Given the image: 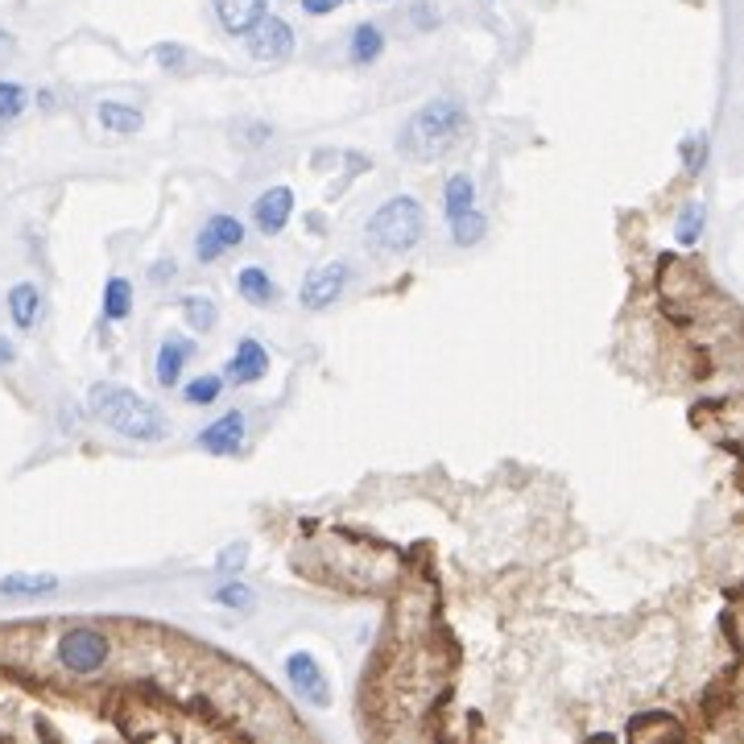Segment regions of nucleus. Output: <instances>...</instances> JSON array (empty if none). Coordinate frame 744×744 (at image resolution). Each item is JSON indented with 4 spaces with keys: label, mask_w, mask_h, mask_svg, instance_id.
<instances>
[{
    "label": "nucleus",
    "mask_w": 744,
    "mask_h": 744,
    "mask_svg": "<svg viewBox=\"0 0 744 744\" xmlns=\"http://www.w3.org/2000/svg\"><path fill=\"white\" fill-rule=\"evenodd\" d=\"M236 244H244V223L236 220V216L220 211V216H211V220L199 228V236H195V260H199V265H211V260H220L223 253L236 248Z\"/></svg>",
    "instance_id": "nucleus-8"
},
{
    "label": "nucleus",
    "mask_w": 744,
    "mask_h": 744,
    "mask_svg": "<svg viewBox=\"0 0 744 744\" xmlns=\"http://www.w3.org/2000/svg\"><path fill=\"white\" fill-rule=\"evenodd\" d=\"M211 600H216V604H223V608H236V613H248V608L257 604L253 588H248L244 579H236V576H228V583H220V588L211 592Z\"/></svg>",
    "instance_id": "nucleus-24"
},
{
    "label": "nucleus",
    "mask_w": 744,
    "mask_h": 744,
    "mask_svg": "<svg viewBox=\"0 0 744 744\" xmlns=\"http://www.w3.org/2000/svg\"><path fill=\"white\" fill-rule=\"evenodd\" d=\"M381 4H385V0H381Z\"/></svg>",
    "instance_id": "nucleus-34"
},
{
    "label": "nucleus",
    "mask_w": 744,
    "mask_h": 744,
    "mask_svg": "<svg viewBox=\"0 0 744 744\" xmlns=\"http://www.w3.org/2000/svg\"><path fill=\"white\" fill-rule=\"evenodd\" d=\"M153 58L166 67V71H183L186 67V50L183 46H174V42H162V46H153Z\"/></svg>",
    "instance_id": "nucleus-29"
},
{
    "label": "nucleus",
    "mask_w": 744,
    "mask_h": 744,
    "mask_svg": "<svg viewBox=\"0 0 744 744\" xmlns=\"http://www.w3.org/2000/svg\"><path fill=\"white\" fill-rule=\"evenodd\" d=\"M422 236H427V207L418 204L414 195L385 199L364 223V244L372 253H390V257H402L409 248H418Z\"/></svg>",
    "instance_id": "nucleus-3"
},
{
    "label": "nucleus",
    "mask_w": 744,
    "mask_h": 744,
    "mask_svg": "<svg viewBox=\"0 0 744 744\" xmlns=\"http://www.w3.org/2000/svg\"><path fill=\"white\" fill-rule=\"evenodd\" d=\"M129 315H132V281L108 278V286H104V318H108V323H125Z\"/></svg>",
    "instance_id": "nucleus-21"
},
{
    "label": "nucleus",
    "mask_w": 744,
    "mask_h": 744,
    "mask_svg": "<svg viewBox=\"0 0 744 744\" xmlns=\"http://www.w3.org/2000/svg\"><path fill=\"white\" fill-rule=\"evenodd\" d=\"M228 390V381H223L220 372H204V376H190L183 385V402L186 406H216Z\"/></svg>",
    "instance_id": "nucleus-19"
},
{
    "label": "nucleus",
    "mask_w": 744,
    "mask_h": 744,
    "mask_svg": "<svg viewBox=\"0 0 744 744\" xmlns=\"http://www.w3.org/2000/svg\"><path fill=\"white\" fill-rule=\"evenodd\" d=\"M244 434H248V414L244 409H228V414H220L216 422H207L199 430L195 446L207 451V455H236L244 446Z\"/></svg>",
    "instance_id": "nucleus-9"
},
{
    "label": "nucleus",
    "mask_w": 744,
    "mask_h": 744,
    "mask_svg": "<svg viewBox=\"0 0 744 744\" xmlns=\"http://www.w3.org/2000/svg\"><path fill=\"white\" fill-rule=\"evenodd\" d=\"M467 132V108L455 95H434L397 132V149L418 162H434Z\"/></svg>",
    "instance_id": "nucleus-2"
},
{
    "label": "nucleus",
    "mask_w": 744,
    "mask_h": 744,
    "mask_svg": "<svg viewBox=\"0 0 744 744\" xmlns=\"http://www.w3.org/2000/svg\"><path fill=\"white\" fill-rule=\"evenodd\" d=\"M13 46H18V42H13V34H9V30H0V55H9Z\"/></svg>",
    "instance_id": "nucleus-33"
},
{
    "label": "nucleus",
    "mask_w": 744,
    "mask_h": 744,
    "mask_svg": "<svg viewBox=\"0 0 744 744\" xmlns=\"http://www.w3.org/2000/svg\"><path fill=\"white\" fill-rule=\"evenodd\" d=\"M13 360H18V348H13L9 339H0V369H4V364H13Z\"/></svg>",
    "instance_id": "nucleus-32"
},
{
    "label": "nucleus",
    "mask_w": 744,
    "mask_h": 744,
    "mask_svg": "<svg viewBox=\"0 0 744 744\" xmlns=\"http://www.w3.org/2000/svg\"><path fill=\"white\" fill-rule=\"evenodd\" d=\"M244 46L257 62H281V58L294 55V30L290 21L278 18V13H260L248 30H244Z\"/></svg>",
    "instance_id": "nucleus-6"
},
{
    "label": "nucleus",
    "mask_w": 744,
    "mask_h": 744,
    "mask_svg": "<svg viewBox=\"0 0 744 744\" xmlns=\"http://www.w3.org/2000/svg\"><path fill=\"white\" fill-rule=\"evenodd\" d=\"M244 562H248V546H244V542H232V546L216 558V571H220V576H241Z\"/></svg>",
    "instance_id": "nucleus-28"
},
{
    "label": "nucleus",
    "mask_w": 744,
    "mask_h": 744,
    "mask_svg": "<svg viewBox=\"0 0 744 744\" xmlns=\"http://www.w3.org/2000/svg\"><path fill=\"white\" fill-rule=\"evenodd\" d=\"M704 223H707L704 204H690L687 211L678 216V228H674V236H678V244H683V248H690V244H695L699 236H704Z\"/></svg>",
    "instance_id": "nucleus-26"
},
{
    "label": "nucleus",
    "mask_w": 744,
    "mask_h": 744,
    "mask_svg": "<svg viewBox=\"0 0 744 744\" xmlns=\"http://www.w3.org/2000/svg\"><path fill=\"white\" fill-rule=\"evenodd\" d=\"M348 281H352V265H348V260H327V265L311 269V274L302 278V286H298L302 311H311V315L332 311L335 302L344 298V290H348Z\"/></svg>",
    "instance_id": "nucleus-5"
},
{
    "label": "nucleus",
    "mask_w": 744,
    "mask_h": 744,
    "mask_svg": "<svg viewBox=\"0 0 744 744\" xmlns=\"http://www.w3.org/2000/svg\"><path fill=\"white\" fill-rule=\"evenodd\" d=\"M269 376V348L260 344L257 335H244L236 344V352L228 356V369H223V381L228 385H257Z\"/></svg>",
    "instance_id": "nucleus-10"
},
{
    "label": "nucleus",
    "mask_w": 744,
    "mask_h": 744,
    "mask_svg": "<svg viewBox=\"0 0 744 744\" xmlns=\"http://www.w3.org/2000/svg\"><path fill=\"white\" fill-rule=\"evenodd\" d=\"M236 294L248 302V306H269L274 298H278V286L269 278V269H260V265H244L241 274H236Z\"/></svg>",
    "instance_id": "nucleus-15"
},
{
    "label": "nucleus",
    "mask_w": 744,
    "mask_h": 744,
    "mask_svg": "<svg viewBox=\"0 0 744 744\" xmlns=\"http://www.w3.org/2000/svg\"><path fill=\"white\" fill-rule=\"evenodd\" d=\"M183 315H186V323H190L195 332L207 335V332H216V318H220V311H216V302H211V298L186 294L183 298Z\"/></svg>",
    "instance_id": "nucleus-22"
},
{
    "label": "nucleus",
    "mask_w": 744,
    "mask_h": 744,
    "mask_svg": "<svg viewBox=\"0 0 744 744\" xmlns=\"http://www.w3.org/2000/svg\"><path fill=\"white\" fill-rule=\"evenodd\" d=\"M286 683L294 690L302 704L311 707H332V687H327V674L315 662V653L298 650L286 658Z\"/></svg>",
    "instance_id": "nucleus-7"
},
{
    "label": "nucleus",
    "mask_w": 744,
    "mask_h": 744,
    "mask_svg": "<svg viewBox=\"0 0 744 744\" xmlns=\"http://www.w3.org/2000/svg\"><path fill=\"white\" fill-rule=\"evenodd\" d=\"M174 278V260H158L153 269H149V281H158V286H166Z\"/></svg>",
    "instance_id": "nucleus-31"
},
{
    "label": "nucleus",
    "mask_w": 744,
    "mask_h": 744,
    "mask_svg": "<svg viewBox=\"0 0 744 744\" xmlns=\"http://www.w3.org/2000/svg\"><path fill=\"white\" fill-rule=\"evenodd\" d=\"M446 228H451V241L460 244V248H472V244L484 241V232H488V220H484L480 207H467L464 216L446 220Z\"/></svg>",
    "instance_id": "nucleus-20"
},
{
    "label": "nucleus",
    "mask_w": 744,
    "mask_h": 744,
    "mask_svg": "<svg viewBox=\"0 0 744 744\" xmlns=\"http://www.w3.org/2000/svg\"><path fill=\"white\" fill-rule=\"evenodd\" d=\"M9 318H13L18 332H34L37 323H42V290H37L34 281H18L9 290Z\"/></svg>",
    "instance_id": "nucleus-13"
},
{
    "label": "nucleus",
    "mask_w": 744,
    "mask_h": 744,
    "mask_svg": "<svg viewBox=\"0 0 744 744\" xmlns=\"http://www.w3.org/2000/svg\"><path fill=\"white\" fill-rule=\"evenodd\" d=\"M95 116H100V125H104L108 132H125V137H132V132L146 129V116H141V108L120 104V100H104V104L95 108Z\"/></svg>",
    "instance_id": "nucleus-16"
},
{
    "label": "nucleus",
    "mask_w": 744,
    "mask_h": 744,
    "mask_svg": "<svg viewBox=\"0 0 744 744\" xmlns=\"http://www.w3.org/2000/svg\"><path fill=\"white\" fill-rule=\"evenodd\" d=\"M195 360V344L183 339V335H166L162 348H158V360H153V376L162 390H174L183 381V369Z\"/></svg>",
    "instance_id": "nucleus-12"
},
{
    "label": "nucleus",
    "mask_w": 744,
    "mask_h": 744,
    "mask_svg": "<svg viewBox=\"0 0 744 744\" xmlns=\"http://www.w3.org/2000/svg\"><path fill=\"white\" fill-rule=\"evenodd\" d=\"M302 4V13L306 18H327V13H335V9H344L348 0H298Z\"/></svg>",
    "instance_id": "nucleus-30"
},
{
    "label": "nucleus",
    "mask_w": 744,
    "mask_h": 744,
    "mask_svg": "<svg viewBox=\"0 0 744 744\" xmlns=\"http://www.w3.org/2000/svg\"><path fill=\"white\" fill-rule=\"evenodd\" d=\"M467 207H476V183H472V174H451L443 186V216L446 220H455V216H464Z\"/></svg>",
    "instance_id": "nucleus-18"
},
{
    "label": "nucleus",
    "mask_w": 744,
    "mask_h": 744,
    "mask_svg": "<svg viewBox=\"0 0 744 744\" xmlns=\"http://www.w3.org/2000/svg\"><path fill=\"white\" fill-rule=\"evenodd\" d=\"M88 409L100 427H108L112 434H120L129 443H162L170 434L162 409L149 406L141 393L112 385V381H95L92 393H88Z\"/></svg>",
    "instance_id": "nucleus-1"
},
{
    "label": "nucleus",
    "mask_w": 744,
    "mask_h": 744,
    "mask_svg": "<svg viewBox=\"0 0 744 744\" xmlns=\"http://www.w3.org/2000/svg\"><path fill=\"white\" fill-rule=\"evenodd\" d=\"M290 216H294V190L281 183L260 190L257 204H253V228H257L260 236H281Z\"/></svg>",
    "instance_id": "nucleus-11"
},
{
    "label": "nucleus",
    "mask_w": 744,
    "mask_h": 744,
    "mask_svg": "<svg viewBox=\"0 0 744 744\" xmlns=\"http://www.w3.org/2000/svg\"><path fill=\"white\" fill-rule=\"evenodd\" d=\"M211 4H216V18H220L223 34L232 37H241L265 13V0H211Z\"/></svg>",
    "instance_id": "nucleus-14"
},
{
    "label": "nucleus",
    "mask_w": 744,
    "mask_h": 744,
    "mask_svg": "<svg viewBox=\"0 0 744 744\" xmlns=\"http://www.w3.org/2000/svg\"><path fill=\"white\" fill-rule=\"evenodd\" d=\"M112 637L104 629H92V625H74V629L58 632L55 641V662L74 678H92L112 662Z\"/></svg>",
    "instance_id": "nucleus-4"
},
{
    "label": "nucleus",
    "mask_w": 744,
    "mask_h": 744,
    "mask_svg": "<svg viewBox=\"0 0 744 744\" xmlns=\"http://www.w3.org/2000/svg\"><path fill=\"white\" fill-rule=\"evenodd\" d=\"M58 592L55 576H4L0 579V595H50Z\"/></svg>",
    "instance_id": "nucleus-23"
},
{
    "label": "nucleus",
    "mask_w": 744,
    "mask_h": 744,
    "mask_svg": "<svg viewBox=\"0 0 744 744\" xmlns=\"http://www.w3.org/2000/svg\"><path fill=\"white\" fill-rule=\"evenodd\" d=\"M25 108H30V92H25V83L0 79V125H9V120L25 116Z\"/></svg>",
    "instance_id": "nucleus-25"
},
{
    "label": "nucleus",
    "mask_w": 744,
    "mask_h": 744,
    "mask_svg": "<svg viewBox=\"0 0 744 744\" xmlns=\"http://www.w3.org/2000/svg\"><path fill=\"white\" fill-rule=\"evenodd\" d=\"M352 62L356 67H372L376 58L385 55V34H381V25H372V21H360L352 30Z\"/></svg>",
    "instance_id": "nucleus-17"
},
{
    "label": "nucleus",
    "mask_w": 744,
    "mask_h": 744,
    "mask_svg": "<svg viewBox=\"0 0 744 744\" xmlns=\"http://www.w3.org/2000/svg\"><path fill=\"white\" fill-rule=\"evenodd\" d=\"M711 141H707L704 132L699 137H687L683 146H678V158H683V166H687V174H704V166H707V158H711Z\"/></svg>",
    "instance_id": "nucleus-27"
}]
</instances>
